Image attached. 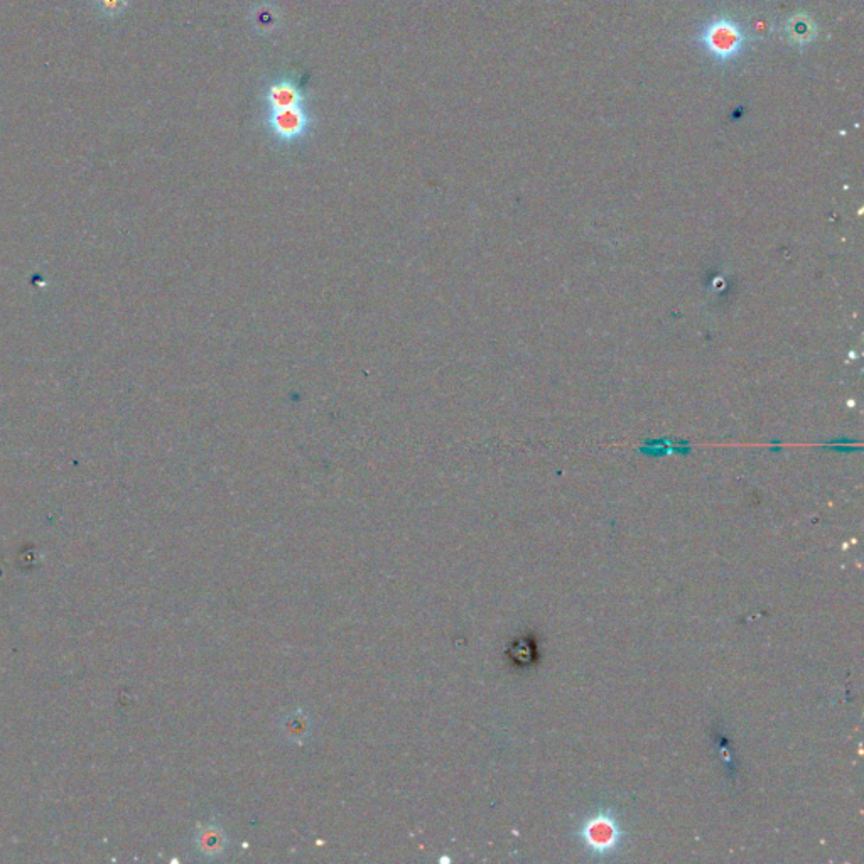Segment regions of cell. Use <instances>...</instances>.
<instances>
[{"mask_svg":"<svg viewBox=\"0 0 864 864\" xmlns=\"http://www.w3.org/2000/svg\"><path fill=\"white\" fill-rule=\"evenodd\" d=\"M753 36L748 27L728 14H716L702 24L696 43L714 65L728 66L741 60L751 46Z\"/></svg>","mask_w":864,"mask_h":864,"instance_id":"6da1fadb","label":"cell"},{"mask_svg":"<svg viewBox=\"0 0 864 864\" xmlns=\"http://www.w3.org/2000/svg\"><path fill=\"white\" fill-rule=\"evenodd\" d=\"M267 129L279 144L294 146L309 135L313 129V119L306 105L274 110L267 115Z\"/></svg>","mask_w":864,"mask_h":864,"instance_id":"7a4b0ae2","label":"cell"},{"mask_svg":"<svg viewBox=\"0 0 864 864\" xmlns=\"http://www.w3.org/2000/svg\"><path fill=\"white\" fill-rule=\"evenodd\" d=\"M265 105L269 112L284 110V108L303 107L306 105L303 81L294 76H282L270 81L264 93Z\"/></svg>","mask_w":864,"mask_h":864,"instance_id":"3957f363","label":"cell"},{"mask_svg":"<svg viewBox=\"0 0 864 864\" xmlns=\"http://www.w3.org/2000/svg\"><path fill=\"white\" fill-rule=\"evenodd\" d=\"M783 33L794 48L804 49L810 44L816 43L817 36H819V26L814 21V17L805 14V12H797L785 21Z\"/></svg>","mask_w":864,"mask_h":864,"instance_id":"277c9868","label":"cell"},{"mask_svg":"<svg viewBox=\"0 0 864 864\" xmlns=\"http://www.w3.org/2000/svg\"><path fill=\"white\" fill-rule=\"evenodd\" d=\"M584 839L589 848L598 853H606L618 843V827L610 817H594L593 821L584 827Z\"/></svg>","mask_w":864,"mask_h":864,"instance_id":"5b68a950","label":"cell"},{"mask_svg":"<svg viewBox=\"0 0 864 864\" xmlns=\"http://www.w3.org/2000/svg\"><path fill=\"white\" fill-rule=\"evenodd\" d=\"M748 31H750V34L753 36L755 41L758 38H768V36L773 33V22L768 21L767 17H755V19L750 22Z\"/></svg>","mask_w":864,"mask_h":864,"instance_id":"8992f818","label":"cell"}]
</instances>
